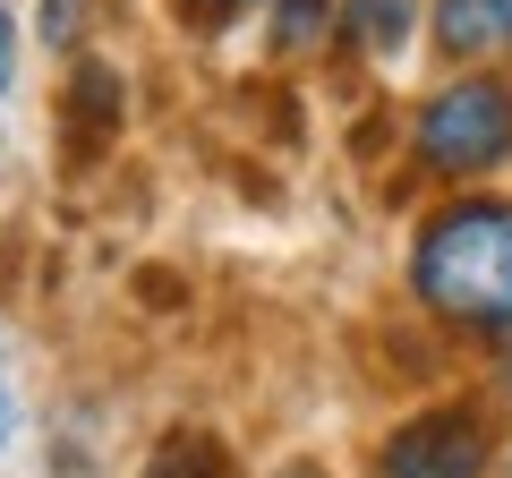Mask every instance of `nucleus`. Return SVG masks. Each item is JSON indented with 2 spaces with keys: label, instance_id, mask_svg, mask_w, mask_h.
<instances>
[{
  "label": "nucleus",
  "instance_id": "9",
  "mask_svg": "<svg viewBox=\"0 0 512 478\" xmlns=\"http://www.w3.org/2000/svg\"><path fill=\"white\" fill-rule=\"evenodd\" d=\"M9 77H18V18L0 9V94H9Z\"/></svg>",
  "mask_w": 512,
  "mask_h": 478
},
{
  "label": "nucleus",
  "instance_id": "5",
  "mask_svg": "<svg viewBox=\"0 0 512 478\" xmlns=\"http://www.w3.org/2000/svg\"><path fill=\"white\" fill-rule=\"evenodd\" d=\"M427 43L453 69H487L512 52V0H427Z\"/></svg>",
  "mask_w": 512,
  "mask_h": 478
},
{
  "label": "nucleus",
  "instance_id": "1",
  "mask_svg": "<svg viewBox=\"0 0 512 478\" xmlns=\"http://www.w3.org/2000/svg\"><path fill=\"white\" fill-rule=\"evenodd\" d=\"M410 291L436 325L504 350L512 342V197L461 188L453 205H436L410 239Z\"/></svg>",
  "mask_w": 512,
  "mask_h": 478
},
{
  "label": "nucleus",
  "instance_id": "12",
  "mask_svg": "<svg viewBox=\"0 0 512 478\" xmlns=\"http://www.w3.org/2000/svg\"><path fill=\"white\" fill-rule=\"evenodd\" d=\"M504 478H512V470H504Z\"/></svg>",
  "mask_w": 512,
  "mask_h": 478
},
{
  "label": "nucleus",
  "instance_id": "7",
  "mask_svg": "<svg viewBox=\"0 0 512 478\" xmlns=\"http://www.w3.org/2000/svg\"><path fill=\"white\" fill-rule=\"evenodd\" d=\"M265 35H274L282 60L316 52V43L333 35V0H265Z\"/></svg>",
  "mask_w": 512,
  "mask_h": 478
},
{
  "label": "nucleus",
  "instance_id": "4",
  "mask_svg": "<svg viewBox=\"0 0 512 478\" xmlns=\"http://www.w3.org/2000/svg\"><path fill=\"white\" fill-rule=\"evenodd\" d=\"M333 35L367 69H393L427 43V0H333Z\"/></svg>",
  "mask_w": 512,
  "mask_h": 478
},
{
  "label": "nucleus",
  "instance_id": "2",
  "mask_svg": "<svg viewBox=\"0 0 512 478\" xmlns=\"http://www.w3.org/2000/svg\"><path fill=\"white\" fill-rule=\"evenodd\" d=\"M410 163L444 188H478L512 171V77L495 69H453L410 103Z\"/></svg>",
  "mask_w": 512,
  "mask_h": 478
},
{
  "label": "nucleus",
  "instance_id": "11",
  "mask_svg": "<svg viewBox=\"0 0 512 478\" xmlns=\"http://www.w3.org/2000/svg\"><path fill=\"white\" fill-rule=\"evenodd\" d=\"M282 478H325V470H282Z\"/></svg>",
  "mask_w": 512,
  "mask_h": 478
},
{
  "label": "nucleus",
  "instance_id": "10",
  "mask_svg": "<svg viewBox=\"0 0 512 478\" xmlns=\"http://www.w3.org/2000/svg\"><path fill=\"white\" fill-rule=\"evenodd\" d=\"M0 444H9V385H0Z\"/></svg>",
  "mask_w": 512,
  "mask_h": 478
},
{
  "label": "nucleus",
  "instance_id": "6",
  "mask_svg": "<svg viewBox=\"0 0 512 478\" xmlns=\"http://www.w3.org/2000/svg\"><path fill=\"white\" fill-rule=\"evenodd\" d=\"M69 120H77V154H86V146H103V137L120 129V69H103V60H77Z\"/></svg>",
  "mask_w": 512,
  "mask_h": 478
},
{
  "label": "nucleus",
  "instance_id": "3",
  "mask_svg": "<svg viewBox=\"0 0 512 478\" xmlns=\"http://www.w3.org/2000/svg\"><path fill=\"white\" fill-rule=\"evenodd\" d=\"M487 470H495V427L478 402H436L376 444V478H487Z\"/></svg>",
  "mask_w": 512,
  "mask_h": 478
},
{
  "label": "nucleus",
  "instance_id": "8",
  "mask_svg": "<svg viewBox=\"0 0 512 478\" xmlns=\"http://www.w3.org/2000/svg\"><path fill=\"white\" fill-rule=\"evenodd\" d=\"M188 18H205V26H222V18H239V9H265V0H180Z\"/></svg>",
  "mask_w": 512,
  "mask_h": 478
}]
</instances>
